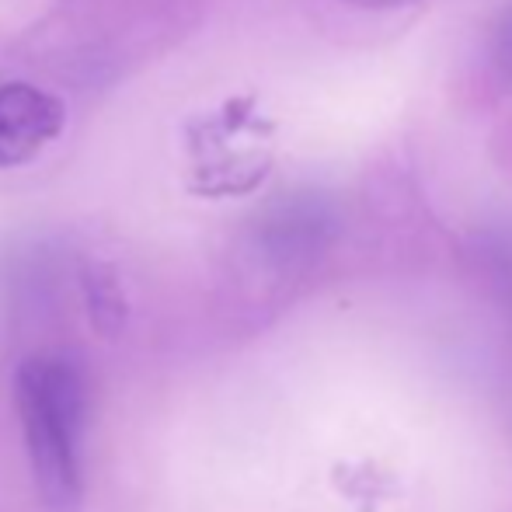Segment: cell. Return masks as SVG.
<instances>
[{"label": "cell", "mask_w": 512, "mask_h": 512, "mask_svg": "<svg viewBox=\"0 0 512 512\" xmlns=\"http://www.w3.org/2000/svg\"><path fill=\"white\" fill-rule=\"evenodd\" d=\"M84 290H88V310L91 321L102 335H119L122 324H126V304H122V293L115 286L112 272H98V276L84 279Z\"/></svg>", "instance_id": "3"}, {"label": "cell", "mask_w": 512, "mask_h": 512, "mask_svg": "<svg viewBox=\"0 0 512 512\" xmlns=\"http://www.w3.org/2000/svg\"><path fill=\"white\" fill-rule=\"evenodd\" d=\"M67 105L28 81L0 84V168H21L63 133Z\"/></svg>", "instance_id": "2"}, {"label": "cell", "mask_w": 512, "mask_h": 512, "mask_svg": "<svg viewBox=\"0 0 512 512\" xmlns=\"http://www.w3.org/2000/svg\"><path fill=\"white\" fill-rule=\"evenodd\" d=\"M492 56H495V67L502 70V77L512 81V7L502 14V21L495 25L492 35Z\"/></svg>", "instance_id": "4"}, {"label": "cell", "mask_w": 512, "mask_h": 512, "mask_svg": "<svg viewBox=\"0 0 512 512\" xmlns=\"http://www.w3.org/2000/svg\"><path fill=\"white\" fill-rule=\"evenodd\" d=\"M14 408L39 499L53 512L81 506L88 380L67 356H32L14 370Z\"/></svg>", "instance_id": "1"}, {"label": "cell", "mask_w": 512, "mask_h": 512, "mask_svg": "<svg viewBox=\"0 0 512 512\" xmlns=\"http://www.w3.org/2000/svg\"><path fill=\"white\" fill-rule=\"evenodd\" d=\"M349 4H359V7H398V4H408V0H349Z\"/></svg>", "instance_id": "5"}]
</instances>
